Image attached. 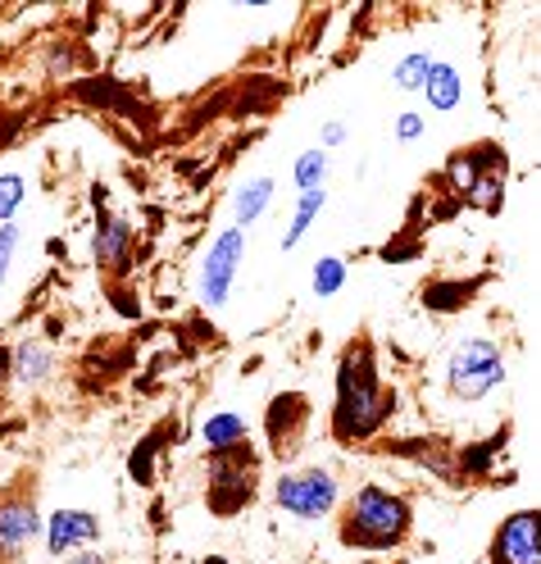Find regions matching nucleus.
Returning <instances> with one entry per match:
<instances>
[{"instance_id":"f257e3e1","label":"nucleus","mask_w":541,"mask_h":564,"mask_svg":"<svg viewBox=\"0 0 541 564\" xmlns=\"http://www.w3.org/2000/svg\"><path fill=\"white\" fill-rule=\"evenodd\" d=\"M387 419V397L378 373L369 369V350H346L342 360V397H337V437H369Z\"/></svg>"},{"instance_id":"f03ea898","label":"nucleus","mask_w":541,"mask_h":564,"mask_svg":"<svg viewBox=\"0 0 541 564\" xmlns=\"http://www.w3.org/2000/svg\"><path fill=\"white\" fill-rule=\"evenodd\" d=\"M405 528H410V510L401 497H391V491L382 487H365L359 497L350 501V514H346V542L350 546H396L405 538Z\"/></svg>"},{"instance_id":"7ed1b4c3","label":"nucleus","mask_w":541,"mask_h":564,"mask_svg":"<svg viewBox=\"0 0 541 564\" xmlns=\"http://www.w3.org/2000/svg\"><path fill=\"white\" fill-rule=\"evenodd\" d=\"M496 382H505V360H500V346L487 337L464 341L455 356H451V392L464 401H478L487 397Z\"/></svg>"},{"instance_id":"20e7f679","label":"nucleus","mask_w":541,"mask_h":564,"mask_svg":"<svg viewBox=\"0 0 541 564\" xmlns=\"http://www.w3.org/2000/svg\"><path fill=\"white\" fill-rule=\"evenodd\" d=\"M333 501H337V482H333V474H323V469L292 474V478L278 482V506L292 510V514H301V519L333 510Z\"/></svg>"},{"instance_id":"39448f33","label":"nucleus","mask_w":541,"mask_h":564,"mask_svg":"<svg viewBox=\"0 0 541 564\" xmlns=\"http://www.w3.org/2000/svg\"><path fill=\"white\" fill-rule=\"evenodd\" d=\"M241 228H228L219 241H214V251L205 260V278H201V292L209 305H224L228 301V288H232V273H237V260H241Z\"/></svg>"},{"instance_id":"423d86ee","label":"nucleus","mask_w":541,"mask_h":564,"mask_svg":"<svg viewBox=\"0 0 541 564\" xmlns=\"http://www.w3.org/2000/svg\"><path fill=\"white\" fill-rule=\"evenodd\" d=\"M496 564H541L537 551V514H515L505 519L500 538H496Z\"/></svg>"},{"instance_id":"0eeeda50","label":"nucleus","mask_w":541,"mask_h":564,"mask_svg":"<svg viewBox=\"0 0 541 564\" xmlns=\"http://www.w3.org/2000/svg\"><path fill=\"white\" fill-rule=\"evenodd\" d=\"M96 533H100V523H96L87 510H59V514L51 519L46 542H51V555H64V551H74V546L91 542Z\"/></svg>"},{"instance_id":"6e6552de","label":"nucleus","mask_w":541,"mask_h":564,"mask_svg":"<svg viewBox=\"0 0 541 564\" xmlns=\"http://www.w3.org/2000/svg\"><path fill=\"white\" fill-rule=\"evenodd\" d=\"M37 514H32V506L28 501H6L0 506V551L6 555H14V551H23L32 538H37Z\"/></svg>"},{"instance_id":"1a4fd4ad","label":"nucleus","mask_w":541,"mask_h":564,"mask_svg":"<svg viewBox=\"0 0 541 564\" xmlns=\"http://www.w3.org/2000/svg\"><path fill=\"white\" fill-rule=\"evenodd\" d=\"M423 91H428V105L432 110H455L459 96H464V83L451 64H432L428 78H423Z\"/></svg>"},{"instance_id":"9d476101","label":"nucleus","mask_w":541,"mask_h":564,"mask_svg":"<svg viewBox=\"0 0 541 564\" xmlns=\"http://www.w3.org/2000/svg\"><path fill=\"white\" fill-rule=\"evenodd\" d=\"M128 241H132V228H128L123 219H110V224L96 232V260H100V264H123Z\"/></svg>"},{"instance_id":"9b49d317","label":"nucleus","mask_w":541,"mask_h":564,"mask_svg":"<svg viewBox=\"0 0 541 564\" xmlns=\"http://www.w3.org/2000/svg\"><path fill=\"white\" fill-rule=\"evenodd\" d=\"M237 442H246V419L237 414H214L205 423V446L209 451H232Z\"/></svg>"},{"instance_id":"f8f14e48","label":"nucleus","mask_w":541,"mask_h":564,"mask_svg":"<svg viewBox=\"0 0 541 564\" xmlns=\"http://www.w3.org/2000/svg\"><path fill=\"white\" fill-rule=\"evenodd\" d=\"M269 196H273V183H269V178L246 183V187H241V196H237V224H241V228H246V224H256V219L264 215Z\"/></svg>"},{"instance_id":"ddd939ff","label":"nucleus","mask_w":541,"mask_h":564,"mask_svg":"<svg viewBox=\"0 0 541 564\" xmlns=\"http://www.w3.org/2000/svg\"><path fill=\"white\" fill-rule=\"evenodd\" d=\"M323 209V192L314 187V192H305L301 196V205H296V219H292V228H286V237H282V251H292V246L310 232V224H314V215Z\"/></svg>"},{"instance_id":"4468645a","label":"nucleus","mask_w":541,"mask_h":564,"mask_svg":"<svg viewBox=\"0 0 541 564\" xmlns=\"http://www.w3.org/2000/svg\"><path fill=\"white\" fill-rule=\"evenodd\" d=\"M464 192H468V200H474L478 209L496 215V209H500V192H505V169H500V173H487V178H474Z\"/></svg>"},{"instance_id":"2eb2a0df","label":"nucleus","mask_w":541,"mask_h":564,"mask_svg":"<svg viewBox=\"0 0 541 564\" xmlns=\"http://www.w3.org/2000/svg\"><path fill=\"white\" fill-rule=\"evenodd\" d=\"M46 373H51V350L37 346V341L19 346V378H23V382H42Z\"/></svg>"},{"instance_id":"dca6fc26","label":"nucleus","mask_w":541,"mask_h":564,"mask_svg":"<svg viewBox=\"0 0 541 564\" xmlns=\"http://www.w3.org/2000/svg\"><path fill=\"white\" fill-rule=\"evenodd\" d=\"M428 68H432L428 55H405L401 64H396V87H401V91H419L423 78H428Z\"/></svg>"},{"instance_id":"f3484780","label":"nucleus","mask_w":541,"mask_h":564,"mask_svg":"<svg viewBox=\"0 0 541 564\" xmlns=\"http://www.w3.org/2000/svg\"><path fill=\"white\" fill-rule=\"evenodd\" d=\"M323 173H328V155H323V151H305V155L296 160V183H301L305 192H314V187L323 183Z\"/></svg>"},{"instance_id":"a211bd4d","label":"nucleus","mask_w":541,"mask_h":564,"mask_svg":"<svg viewBox=\"0 0 541 564\" xmlns=\"http://www.w3.org/2000/svg\"><path fill=\"white\" fill-rule=\"evenodd\" d=\"M342 282H346V264H342V260H333V256L318 260V269H314V292H318V296H333Z\"/></svg>"},{"instance_id":"6ab92c4d","label":"nucleus","mask_w":541,"mask_h":564,"mask_svg":"<svg viewBox=\"0 0 541 564\" xmlns=\"http://www.w3.org/2000/svg\"><path fill=\"white\" fill-rule=\"evenodd\" d=\"M19 205H23V178L19 173H6V178H0V219H10Z\"/></svg>"},{"instance_id":"aec40b11","label":"nucleus","mask_w":541,"mask_h":564,"mask_svg":"<svg viewBox=\"0 0 541 564\" xmlns=\"http://www.w3.org/2000/svg\"><path fill=\"white\" fill-rule=\"evenodd\" d=\"M14 246H19V228H0V282H6V273H10V256H14Z\"/></svg>"},{"instance_id":"412c9836","label":"nucleus","mask_w":541,"mask_h":564,"mask_svg":"<svg viewBox=\"0 0 541 564\" xmlns=\"http://www.w3.org/2000/svg\"><path fill=\"white\" fill-rule=\"evenodd\" d=\"M419 132H423V119H419V115H401V137L414 141Z\"/></svg>"},{"instance_id":"4be33fe9","label":"nucleus","mask_w":541,"mask_h":564,"mask_svg":"<svg viewBox=\"0 0 541 564\" xmlns=\"http://www.w3.org/2000/svg\"><path fill=\"white\" fill-rule=\"evenodd\" d=\"M342 137H346V128H342V123H328V128H323V141H328V147H337Z\"/></svg>"},{"instance_id":"5701e85b","label":"nucleus","mask_w":541,"mask_h":564,"mask_svg":"<svg viewBox=\"0 0 541 564\" xmlns=\"http://www.w3.org/2000/svg\"><path fill=\"white\" fill-rule=\"evenodd\" d=\"M6 373H10V369H6V356H0V387H6Z\"/></svg>"},{"instance_id":"b1692460","label":"nucleus","mask_w":541,"mask_h":564,"mask_svg":"<svg viewBox=\"0 0 541 564\" xmlns=\"http://www.w3.org/2000/svg\"><path fill=\"white\" fill-rule=\"evenodd\" d=\"M78 564H100V555H87V560H78Z\"/></svg>"}]
</instances>
